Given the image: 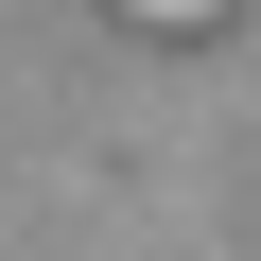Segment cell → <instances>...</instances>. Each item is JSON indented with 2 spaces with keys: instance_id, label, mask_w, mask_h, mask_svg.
<instances>
[{
  "instance_id": "1",
  "label": "cell",
  "mask_w": 261,
  "mask_h": 261,
  "mask_svg": "<svg viewBox=\"0 0 261 261\" xmlns=\"http://www.w3.org/2000/svg\"><path fill=\"white\" fill-rule=\"evenodd\" d=\"M105 18H122V35H209L226 0H105Z\"/></svg>"
}]
</instances>
